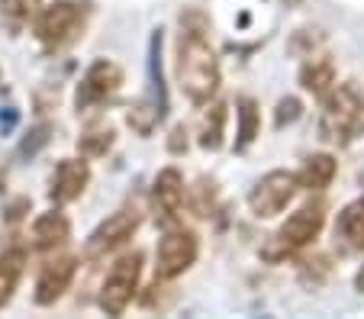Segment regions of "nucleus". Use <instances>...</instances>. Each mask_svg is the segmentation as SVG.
I'll return each mask as SVG.
<instances>
[{
	"instance_id": "ddd939ff",
	"label": "nucleus",
	"mask_w": 364,
	"mask_h": 319,
	"mask_svg": "<svg viewBox=\"0 0 364 319\" xmlns=\"http://www.w3.org/2000/svg\"><path fill=\"white\" fill-rule=\"evenodd\" d=\"M71 239V222L62 210H48L36 216L33 222V249L36 252H55Z\"/></svg>"
},
{
	"instance_id": "5701e85b",
	"label": "nucleus",
	"mask_w": 364,
	"mask_h": 319,
	"mask_svg": "<svg viewBox=\"0 0 364 319\" xmlns=\"http://www.w3.org/2000/svg\"><path fill=\"white\" fill-rule=\"evenodd\" d=\"M303 117V104L296 97H284L281 104H277V110H274V126L277 129H284V126H290V123H296V119Z\"/></svg>"
},
{
	"instance_id": "dca6fc26",
	"label": "nucleus",
	"mask_w": 364,
	"mask_h": 319,
	"mask_svg": "<svg viewBox=\"0 0 364 319\" xmlns=\"http://www.w3.org/2000/svg\"><path fill=\"white\" fill-rule=\"evenodd\" d=\"M300 84H303V90L323 97L326 90L336 87V62L329 55H309L300 68Z\"/></svg>"
},
{
	"instance_id": "4be33fe9",
	"label": "nucleus",
	"mask_w": 364,
	"mask_h": 319,
	"mask_svg": "<svg viewBox=\"0 0 364 319\" xmlns=\"http://www.w3.org/2000/svg\"><path fill=\"white\" fill-rule=\"evenodd\" d=\"M191 210L197 216H210L216 210V188L213 180H197V188H193V197H191Z\"/></svg>"
},
{
	"instance_id": "9b49d317",
	"label": "nucleus",
	"mask_w": 364,
	"mask_h": 319,
	"mask_svg": "<svg viewBox=\"0 0 364 319\" xmlns=\"http://www.w3.org/2000/svg\"><path fill=\"white\" fill-rule=\"evenodd\" d=\"M75 274H77V258L71 255L46 261L39 271V281H36V303L52 306L55 300H62L65 291L71 287V281H75Z\"/></svg>"
},
{
	"instance_id": "f03ea898",
	"label": "nucleus",
	"mask_w": 364,
	"mask_h": 319,
	"mask_svg": "<svg viewBox=\"0 0 364 319\" xmlns=\"http://www.w3.org/2000/svg\"><path fill=\"white\" fill-rule=\"evenodd\" d=\"M319 136L332 146H351L358 136H364V94L358 84H336L323 94Z\"/></svg>"
},
{
	"instance_id": "39448f33",
	"label": "nucleus",
	"mask_w": 364,
	"mask_h": 319,
	"mask_svg": "<svg viewBox=\"0 0 364 319\" xmlns=\"http://www.w3.org/2000/svg\"><path fill=\"white\" fill-rule=\"evenodd\" d=\"M119 87H123V71H119V65L110 62V58H97V62L84 71L81 84H77V94H75L77 113H90V110H100V107L113 104Z\"/></svg>"
},
{
	"instance_id": "412c9836",
	"label": "nucleus",
	"mask_w": 364,
	"mask_h": 319,
	"mask_svg": "<svg viewBox=\"0 0 364 319\" xmlns=\"http://www.w3.org/2000/svg\"><path fill=\"white\" fill-rule=\"evenodd\" d=\"M113 139H117V132H113L110 123H90L81 132V139H77V152L84 158H103V155L110 152Z\"/></svg>"
},
{
	"instance_id": "6e6552de",
	"label": "nucleus",
	"mask_w": 364,
	"mask_h": 319,
	"mask_svg": "<svg viewBox=\"0 0 364 319\" xmlns=\"http://www.w3.org/2000/svg\"><path fill=\"white\" fill-rule=\"evenodd\" d=\"M139 222H142V213H139L136 207H119L117 213H110L90 232L87 245H84V255H87L90 261H100V258H107L110 252L123 249V245L136 236Z\"/></svg>"
},
{
	"instance_id": "7ed1b4c3",
	"label": "nucleus",
	"mask_w": 364,
	"mask_h": 319,
	"mask_svg": "<svg viewBox=\"0 0 364 319\" xmlns=\"http://www.w3.org/2000/svg\"><path fill=\"white\" fill-rule=\"evenodd\" d=\"M87 16L90 7L81 0H55V4L42 7V13L33 23V33L46 52H62L84 36Z\"/></svg>"
},
{
	"instance_id": "1a4fd4ad",
	"label": "nucleus",
	"mask_w": 364,
	"mask_h": 319,
	"mask_svg": "<svg viewBox=\"0 0 364 319\" xmlns=\"http://www.w3.org/2000/svg\"><path fill=\"white\" fill-rule=\"evenodd\" d=\"M300 190V180L294 171H268L248 194V207L258 220H271V216L284 213L287 203L296 197Z\"/></svg>"
},
{
	"instance_id": "f257e3e1",
	"label": "nucleus",
	"mask_w": 364,
	"mask_h": 319,
	"mask_svg": "<svg viewBox=\"0 0 364 319\" xmlns=\"http://www.w3.org/2000/svg\"><path fill=\"white\" fill-rule=\"evenodd\" d=\"M178 84L191 104L203 107L220 90V58L206 39V16L200 10L181 13L178 36Z\"/></svg>"
},
{
	"instance_id": "423d86ee",
	"label": "nucleus",
	"mask_w": 364,
	"mask_h": 319,
	"mask_svg": "<svg viewBox=\"0 0 364 319\" xmlns=\"http://www.w3.org/2000/svg\"><path fill=\"white\" fill-rule=\"evenodd\" d=\"M139 281H142V255L139 252L123 255L110 268V274H107V281L100 287V310L107 316H123L126 306L132 303V297L139 291Z\"/></svg>"
},
{
	"instance_id": "2eb2a0df",
	"label": "nucleus",
	"mask_w": 364,
	"mask_h": 319,
	"mask_svg": "<svg viewBox=\"0 0 364 319\" xmlns=\"http://www.w3.org/2000/svg\"><path fill=\"white\" fill-rule=\"evenodd\" d=\"M336 174H338V161L332 155L319 152L303 161V168L296 171V180H300L303 190H326L336 180Z\"/></svg>"
},
{
	"instance_id": "f8f14e48",
	"label": "nucleus",
	"mask_w": 364,
	"mask_h": 319,
	"mask_svg": "<svg viewBox=\"0 0 364 319\" xmlns=\"http://www.w3.org/2000/svg\"><path fill=\"white\" fill-rule=\"evenodd\" d=\"M87 184L90 168L84 161V155L81 158H62L52 171V180H48V197H52V203H71L87 190Z\"/></svg>"
},
{
	"instance_id": "393cba45",
	"label": "nucleus",
	"mask_w": 364,
	"mask_h": 319,
	"mask_svg": "<svg viewBox=\"0 0 364 319\" xmlns=\"http://www.w3.org/2000/svg\"><path fill=\"white\" fill-rule=\"evenodd\" d=\"M168 148H171L174 155L187 152V129H184V126H178V129L171 132V142H168Z\"/></svg>"
},
{
	"instance_id": "b1692460",
	"label": "nucleus",
	"mask_w": 364,
	"mask_h": 319,
	"mask_svg": "<svg viewBox=\"0 0 364 319\" xmlns=\"http://www.w3.org/2000/svg\"><path fill=\"white\" fill-rule=\"evenodd\" d=\"M48 132H52V126H48V123H39V126H36V129L29 132L26 139H23V155H36V152H39V148L48 142Z\"/></svg>"
},
{
	"instance_id": "4468645a",
	"label": "nucleus",
	"mask_w": 364,
	"mask_h": 319,
	"mask_svg": "<svg viewBox=\"0 0 364 319\" xmlns=\"http://www.w3.org/2000/svg\"><path fill=\"white\" fill-rule=\"evenodd\" d=\"M23 271H26V249L23 245H10L0 252V310L14 300Z\"/></svg>"
},
{
	"instance_id": "f3484780",
	"label": "nucleus",
	"mask_w": 364,
	"mask_h": 319,
	"mask_svg": "<svg viewBox=\"0 0 364 319\" xmlns=\"http://www.w3.org/2000/svg\"><path fill=\"white\" fill-rule=\"evenodd\" d=\"M42 13V0H0V26L10 36H20Z\"/></svg>"
},
{
	"instance_id": "20e7f679",
	"label": "nucleus",
	"mask_w": 364,
	"mask_h": 319,
	"mask_svg": "<svg viewBox=\"0 0 364 319\" xmlns=\"http://www.w3.org/2000/svg\"><path fill=\"white\" fill-rule=\"evenodd\" d=\"M323 226H326V203L323 200L303 203L281 229L271 236V242L262 249V258L264 261H284V258H290L294 252L306 249L313 239H319Z\"/></svg>"
},
{
	"instance_id": "a878e982",
	"label": "nucleus",
	"mask_w": 364,
	"mask_h": 319,
	"mask_svg": "<svg viewBox=\"0 0 364 319\" xmlns=\"http://www.w3.org/2000/svg\"><path fill=\"white\" fill-rule=\"evenodd\" d=\"M355 287H358V291H361V293H364V268H361V271H358V278H355Z\"/></svg>"
},
{
	"instance_id": "6ab92c4d",
	"label": "nucleus",
	"mask_w": 364,
	"mask_h": 319,
	"mask_svg": "<svg viewBox=\"0 0 364 319\" xmlns=\"http://www.w3.org/2000/svg\"><path fill=\"white\" fill-rule=\"evenodd\" d=\"M226 104L223 100H216L210 110L203 113V119H200V146L206 148V152H216V148H223V136H226Z\"/></svg>"
},
{
	"instance_id": "aec40b11",
	"label": "nucleus",
	"mask_w": 364,
	"mask_h": 319,
	"mask_svg": "<svg viewBox=\"0 0 364 319\" xmlns=\"http://www.w3.org/2000/svg\"><path fill=\"white\" fill-rule=\"evenodd\" d=\"M235 117H239V129H235V136H239V139H235V152H245V148L258 139V132H262V113H258V104H255L252 97H242Z\"/></svg>"
},
{
	"instance_id": "9d476101",
	"label": "nucleus",
	"mask_w": 364,
	"mask_h": 319,
	"mask_svg": "<svg viewBox=\"0 0 364 319\" xmlns=\"http://www.w3.org/2000/svg\"><path fill=\"white\" fill-rule=\"evenodd\" d=\"M181 207H184V178H181L178 168H165L151 184V213L161 226H171L178 220Z\"/></svg>"
},
{
	"instance_id": "0eeeda50",
	"label": "nucleus",
	"mask_w": 364,
	"mask_h": 319,
	"mask_svg": "<svg viewBox=\"0 0 364 319\" xmlns=\"http://www.w3.org/2000/svg\"><path fill=\"white\" fill-rule=\"evenodd\" d=\"M200 255V242H197V232L184 229V226H174L161 236L159 252H155V278L159 281H174L181 278L184 271L193 268Z\"/></svg>"
},
{
	"instance_id": "a211bd4d",
	"label": "nucleus",
	"mask_w": 364,
	"mask_h": 319,
	"mask_svg": "<svg viewBox=\"0 0 364 319\" xmlns=\"http://www.w3.org/2000/svg\"><path fill=\"white\" fill-rule=\"evenodd\" d=\"M336 236L345 239L348 249H358L364 252V197L351 200L348 207L338 213V222H336Z\"/></svg>"
}]
</instances>
